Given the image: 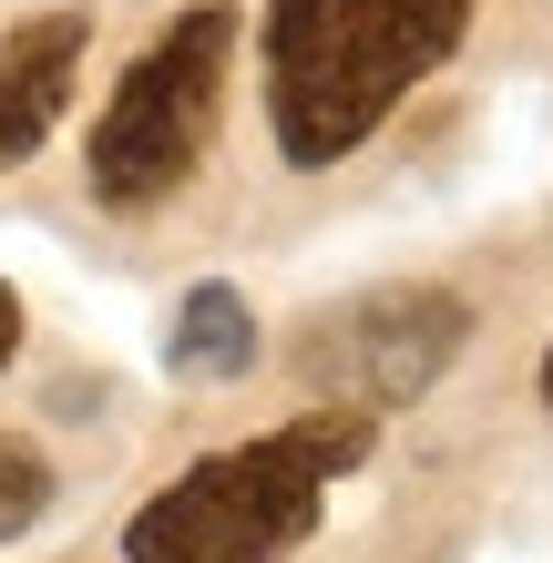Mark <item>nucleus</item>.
<instances>
[{
  "label": "nucleus",
  "instance_id": "nucleus-1",
  "mask_svg": "<svg viewBox=\"0 0 553 563\" xmlns=\"http://www.w3.org/2000/svg\"><path fill=\"white\" fill-rule=\"evenodd\" d=\"M482 0H267V134L298 175L349 164L420 82L462 52Z\"/></svg>",
  "mask_w": 553,
  "mask_h": 563
},
{
  "label": "nucleus",
  "instance_id": "nucleus-2",
  "mask_svg": "<svg viewBox=\"0 0 553 563\" xmlns=\"http://www.w3.org/2000/svg\"><path fill=\"white\" fill-rule=\"evenodd\" d=\"M369 451H379L369 410L318 400V410H298V420H277V430H256V441L175 472L123 522V563H287L318 533L329 492L360 472Z\"/></svg>",
  "mask_w": 553,
  "mask_h": 563
},
{
  "label": "nucleus",
  "instance_id": "nucleus-3",
  "mask_svg": "<svg viewBox=\"0 0 553 563\" xmlns=\"http://www.w3.org/2000/svg\"><path fill=\"white\" fill-rule=\"evenodd\" d=\"M225 62H236V11H225V0L175 11L134 52V73L113 82L103 123H92V154H82L92 206L144 216V206H165L195 164H206L215 113H225Z\"/></svg>",
  "mask_w": 553,
  "mask_h": 563
},
{
  "label": "nucleus",
  "instance_id": "nucleus-4",
  "mask_svg": "<svg viewBox=\"0 0 553 563\" xmlns=\"http://www.w3.org/2000/svg\"><path fill=\"white\" fill-rule=\"evenodd\" d=\"M462 339H472V308L451 287H369V297H349V308L308 318L298 379H308V400H329V410L389 420L462 358Z\"/></svg>",
  "mask_w": 553,
  "mask_h": 563
},
{
  "label": "nucleus",
  "instance_id": "nucleus-5",
  "mask_svg": "<svg viewBox=\"0 0 553 563\" xmlns=\"http://www.w3.org/2000/svg\"><path fill=\"white\" fill-rule=\"evenodd\" d=\"M82 42H92L82 11H42V21L0 31V175L52 144L62 103H73V73H82Z\"/></svg>",
  "mask_w": 553,
  "mask_h": 563
},
{
  "label": "nucleus",
  "instance_id": "nucleus-6",
  "mask_svg": "<svg viewBox=\"0 0 553 563\" xmlns=\"http://www.w3.org/2000/svg\"><path fill=\"white\" fill-rule=\"evenodd\" d=\"M165 358H175V379H246V369H256V308H246V297L225 287V277L185 287Z\"/></svg>",
  "mask_w": 553,
  "mask_h": 563
},
{
  "label": "nucleus",
  "instance_id": "nucleus-7",
  "mask_svg": "<svg viewBox=\"0 0 553 563\" xmlns=\"http://www.w3.org/2000/svg\"><path fill=\"white\" fill-rule=\"evenodd\" d=\"M42 512H52V461L31 451V441H11V430H0V543H21Z\"/></svg>",
  "mask_w": 553,
  "mask_h": 563
},
{
  "label": "nucleus",
  "instance_id": "nucleus-8",
  "mask_svg": "<svg viewBox=\"0 0 553 563\" xmlns=\"http://www.w3.org/2000/svg\"><path fill=\"white\" fill-rule=\"evenodd\" d=\"M11 358H21V287L0 277V369H11Z\"/></svg>",
  "mask_w": 553,
  "mask_h": 563
},
{
  "label": "nucleus",
  "instance_id": "nucleus-9",
  "mask_svg": "<svg viewBox=\"0 0 553 563\" xmlns=\"http://www.w3.org/2000/svg\"><path fill=\"white\" fill-rule=\"evenodd\" d=\"M543 410H553V349H543Z\"/></svg>",
  "mask_w": 553,
  "mask_h": 563
}]
</instances>
